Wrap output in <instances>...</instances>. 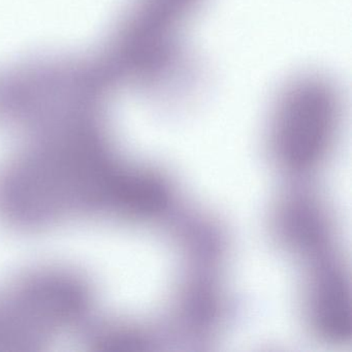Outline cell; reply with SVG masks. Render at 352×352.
Segmentation results:
<instances>
[{
	"mask_svg": "<svg viewBox=\"0 0 352 352\" xmlns=\"http://www.w3.org/2000/svg\"><path fill=\"white\" fill-rule=\"evenodd\" d=\"M341 121V94L331 80L314 74L290 80L270 113L267 145L272 162L289 178L314 174L333 151Z\"/></svg>",
	"mask_w": 352,
	"mask_h": 352,
	"instance_id": "3",
	"label": "cell"
},
{
	"mask_svg": "<svg viewBox=\"0 0 352 352\" xmlns=\"http://www.w3.org/2000/svg\"><path fill=\"white\" fill-rule=\"evenodd\" d=\"M94 294L74 270H30L0 292V333L10 351L41 349L67 331L91 321Z\"/></svg>",
	"mask_w": 352,
	"mask_h": 352,
	"instance_id": "2",
	"label": "cell"
},
{
	"mask_svg": "<svg viewBox=\"0 0 352 352\" xmlns=\"http://www.w3.org/2000/svg\"><path fill=\"white\" fill-rule=\"evenodd\" d=\"M175 236L187 267L221 270L228 240L213 218L201 213L183 214L177 221Z\"/></svg>",
	"mask_w": 352,
	"mask_h": 352,
	"instance_id": "7",
	"label": "cell"
},
{
	"mask_svg": "<svg viewBox=\"0 0 352 352\" xmlns=\"http://www.w3.org/2000/svg\"><path fill=\"white\" fill-rule=\"evenodd\" d=\"M228 314L219 270L186 267L170 304V333L182 343H210L219 335Z\"/></svg>",
	"mask_w": 352,
	"mask_h": 352,
	"instance_id": "6",
	"label": "cell"
},
{
	"mask_svg": "<svg viewBox=\"0 0 352 352\" xmlns=\"http://www.w3.org/2000/svg\"><path fill=\"white\" fill-rule=\"evenodd\" d=\"M302 317L311 333L329 344H346L352 335L350 278L338 253L304 265Z\"/></svg>",
	"mask_w": 352,
	"mask_h": 352,
	"instance_id": "5",
	"label": "cell"
},
{
	"mask_svg": "<svg viewBox=\"0 0 352 352\" xmlns=\"http://www.w3.org/2000/svg\"><path fill=\"white\" fill-rule=\"evenodd\" d=\"M83 331L85 343L96 351H148L160 344L157 333L152 327L129 319L91 320Z\"/></svg>",
	"mask_w": 352,
	"mask_h": 352,
	"instance_id": "8",
	"label": "cell"
},
{
	"mask_svg": "<svg viewBox=\"0 0 352 352\" xmlns=\"http://www.w3.org/2000/svg\"><path fill=\"white\" fill-rule=\"evenodd\" d=\"M139 164L98 139L47 142L0 170V220L40 230L88 218L126 220Z\"/></svg>",
	"mask_w": 352,
	"mask_h": 352,
	"instance_id": "1",
	"label": "cell"
},
{
	"mask_svg": "<svg viewBox=\"0 0 352 352\" xmlns=\"http://www.w3.org/2000/svg\"><path fill=\"white\" fill-rule=\"evenodd\" d=\"M270 232L280 248L302 265L337 252L327 204L306 187H294L278 197L270 214Z\"/></svg>",
	"mask_w": 352,
	"mask_h": 352,
	"instance_id": "4",
	"label": "cell"
}]
</instances>
